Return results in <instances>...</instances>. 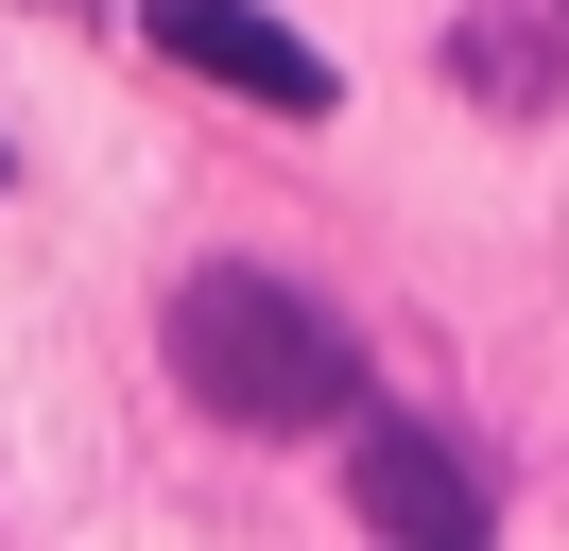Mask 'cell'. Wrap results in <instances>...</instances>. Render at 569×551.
Returning <instances> with one entry per match:
<instances>
[{
    "label": "cell",
    "mask_w": 569,
    "mask_h": 551,
    "mask_svg": "<svg viewBox=\"0 0 569 551\" xmlns=\"http://www.w3.org/2000/svg\"><path fill=\"white\" fill-rule=\"evenodd\" d=\"M173 379L224 431H328L362 397V344H346L328 293H293L259 259H208V276H173Z\"/></svg>",
    "instance_id": "cell-1"
},
{
    "label": "cell",
    "mask_w": 569,
    "mask_h": 551,
    "mask_svg": "<svg viewBox=\"0 0 569 551\" xmlns=\"http://www.w3.org/2000/svg\"><path fill=\"white\" fill-rule=\"evenodd\" d=\"M156 52L208 69V87H242V103H277V121H328V52L277 34L259 0H156Z\"/></svg>",
    "instance_id": "cell-2"
},
{
    "label": "cell",
    "mask_w": 569,
    "mask_h": 551,
    "mask_svg": "<svg viewBox=\"0 0 569 551\" xmlns=\"http://www.w3.org/2000/svg\"><path fill=\"white\" fill-rule=\"evenodd\" d=\"M362 517H380V534H466V517H483V465L431 448V431H362Z\"/></svg>",
    "instance_id": "cell-3"
}]
</instances>
